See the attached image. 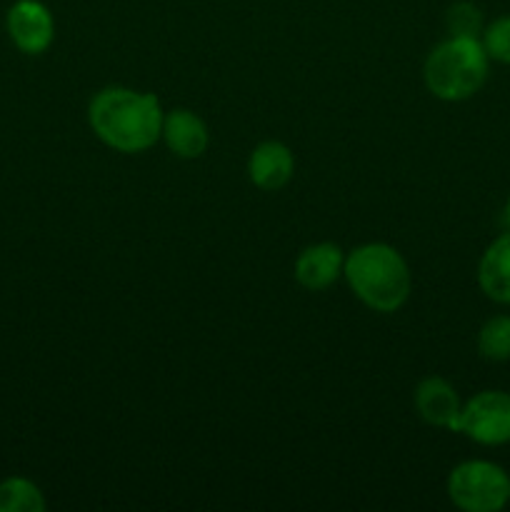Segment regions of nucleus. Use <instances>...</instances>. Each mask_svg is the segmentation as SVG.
Instances as JSON below:
<instances>
[{
	"label": "nucleus",
	"instance_id": "13",
	"mask_svg": "<svg viewBox=\"0 0 510 512\" xmlns=\"http://www.w3.org/2000/svg\"><path fill=\"white\" fill-rule=\"evenodd\" d=\"M478 350L483 358L495 363L510 360V315H495L480 328Z\"/></svg>",
	"mask_w": 510,
	"mask_h": 512
},
{
	"label": "nucleus",
	"instance_id": "1",
	"mask_svg": "<svg viewBox=\"0 0 510 512\" xmlns=\"http://www.w3.org/2000/svg\"><path fill=\"white\" fill-rule=\"evenodd\" d=\"M163 108L150 93L105 88L90 100L88 120L93 133L118 153H143L163 135Z\"/></svg>",
	"mask_w": 510,
	"mask_h": 512
},
{
	"label": "nucleus",
	"instance_id": "10",
	"mask_svg": "<svg viewBox=\"0 0 510 512\" xmlns=\"http://www.w3.org/2000/svg\"><path fill=\"white\" fill-rule=\"evenodd\" d=\"M343 268V250L333 243H318L300 253L298 263H295V278L303 288L318 293V290L330 288L343 275Z\"/></svg>",
	"mask_w": 510,
	"mask_h": 512
},
{
	"label": "nucleus",
	"instance_id": "12",
	"mask_svg": "<svg viewBox=\"0 0 510 512\" xmlns=\"http://www.w3.org/2000/svg\"><path fill=\"white\" fill-rule=\"evenodd\" d=\"M45 498L38 485L25 478H8L0 483V512H43Z\"/></svg>",
	"mask_w": 510,
	"mask_h": 512
},
{
	"label": "nucleus",
	"instance_id": "15",
	"mask_svg": "<svg viewBox=\"0 0 510 512\" xmlns=\"http://www.w3.org/2000/svg\"><path fill=\"white\" fill-rule=\"evenodd\" d=\"M480 43H483L488 58L510 65V15L490 23L488 28H485V35Z\"/></svg>",
	"mask_w": 510,
	"mask_h": 512
},
{
	"label": "nucleus",
	"instance_id": "7",
	"mask_svg": "<svg viewBox=\"0 0 510 512\" xmlns=\"http://www.w3.org/2000/svg\"><path fill=\"white\" fill-rule=\"evenodd\" d=\"M415 408H418L420 418L425 423L435 425V428H445V430H458V420H460V405L458 393H455L453 385L443 378H425L423 383L418 385L415 390Z\"/></svg>",
	"mask_w": 510,
	"mask_h": 512
},
{
	"label": "nucleus",
	"instance_id": "16",
	"mask_svg": "<svg viewBox=\"0 0 510 512\" xmlns=\"http://www.w3.org/2000/svg\"><path fill=\"white\" fill-rule=\"evenodd\" d=\"M505 223H508V228H510V200H508V205H505Z\"/></svg>",
	"mask_w": 510,
	"mask_h": 512
},
{
	"label": "nucleus",
	"instance_id": "9",
	"mask_svg": "<svg viewBox=\"0 0 510 512\" xmlns=\"http://www.w3.org/2000/svg\"><path fill=\"white\" fill-rule=\"evenodd\" d=\"M165 145L170 148V153H175L178 158L193 160L208 150V128H205L203 120L193 113V110H170L163 118V135Z\"/></svg>",
	"mask_w": 510,
	"mask_h": 512
},
{
	"label": "nucleus",
	"instance_id": "2",
	"mask_svg": "<svg viewBox=\"0 0 510 512\" xmlns=\"http://www.w3.org/2000/svg\"><path fill=\"white\" fill-rule=\"evenodd\" d=\"M345 280L368 308L378 313H395L410 298L413 278L408 263L395 248L385 243H368L345 258Z\"/></svg>",
	"mask_w": 510,
	"mask_h": 512
},
{
	"label": "nucleus",
	"instance_id": "3",
	"mask_svg": "<svg viewBox=\"0 0 510 512\" xmlns=\"http://www.w3.org/2000/svg\"><path fill=\"white\" fill-rule=\"evenodd\" d=\"M488 53L478 38H453L440 43L425 60V85L440 100H468L488 78Z\"/></svg>",
	"mask_w": 510,
	"mask_h": 512
},
{
	"label": "nucleus",
	"instance_id": "8",
	"mask_svg": "<svg viewBox=\"0 0 510 512\" xmlns=\"http://www.w3.org/2000/svg\"><path fill=\"white\" fill-rule=\"evenodd\" d=\"M295 170V158L290 153L288 145L278 143V140H268V143H260L258 148L250 153L248 160V175L253 180V185H258L260 190H275L285 188L293 178Z\"/></svg>",
	"mask_w": 510,
	"mask_h": 512
},
{
	"label": "nucleus",
	"instance_id": "4",
	"mask_svg": "<svg viewBox=\"0 0 510 512\" xmlns=\"http://www.w3.org/2000/svg\"><path fill=\"white\" fill-rule=\"evenodd\" d=\"M448 495L460 510L498 512L510 500V475L495 463L468 460L450 473Z\"/></svg>",
	"mask_w": 510,
	"mask_h": 512
},
{
	"label": "nucleus",
	"instance_id": "6",
	"mask_svg": "<svg viewBox=\"0 0 510 512\" xmlns=\"http://www.w3.org/2000/svg\"><path fill=\"white\" fill-rule=\"evenodd\" d=\"M8 33L23 53L40 55L53 43V15L40 0H18L8 10Z\"/></svg>",
	"mask_w": 510,
	"mask_h": 512
},
{
	"label": "nucleus",
	"instance_id": "5",
	"mask_svg": "<svg viewBox=\"0 0 510 512\" xmlns=\"http://www.w3.org/2000/svg\"><path fill=\"white\" fill-rule=\"evenodd\" d=\"M480 445L510 443V395L503 390H485L470 398L460 410L458 430Z\"/></svg>",
	"mask_w": 510,
	"mask_h": 512
},
{
	"label": "nucleus",
	"instance_id": "11",
	"mask_svg": "<svg viewBox=\"0 0 510 512\" xmlns=\"http://www.w3.org/2000/svg\"><path fill=\"white\" fill-rule=\"evenodd\" d=\"M478 283L490 300L510 305V233L500 235L483 253L478 265Z\"/></svg>",
	"mask_w": 510,
	"mask_h": 512
},
{
	"label": "nucleus",
	"instance_id": "14",
	"mask_svg": "<svg viewBox=\"0 0 510 512\" xmlns=\"http://www.w3.org/2000/svg\"><path fill=\"white\" fill-rule=\"evenodd\" d=\"M445 23L453 38H478L483 33V13L473 3H455Z\"/></svg>",
	"mask_w": 510,
	"mask_h": 512
}]
</instances>
